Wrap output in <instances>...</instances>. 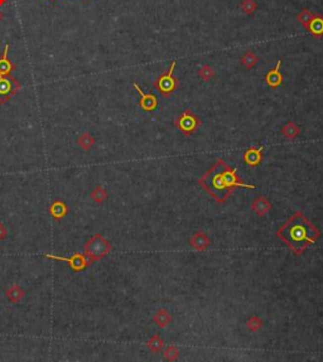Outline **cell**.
Segmentation results:
<instances>
[{
  "label": "cell",
  "instance_id": "1",
  "mask_svg": "<svg viewBox=\"0 0 323 362\" xmlns=\"http://www.w3.org/2000/svg\"><path fill=\"white\" fill-rule=\"evenodd\" d=\"M200 185L205 188V191L214 197L220 203H223L230 197L232 189L236 187L255 189V185L246 184L239 180L236 169H231L222 159H217L216 163L198 180Z\"/></svg>",
  "mask_w": 323,
  "mask_h": 362
},
{
  "label": "cell",
  "instance_id": "2",
  "mask_svg": "<svg viewBox=\"0 0 323 362\" xmlns=\"http://www.w3.org/2000/svg\"><path fill=\"white\" fill-rule=\"evenodd\" d=\"M276 236L294 252L302 255L321 236L320 230L302 212H295L276 231Z\"/></svg>",
  "mask_w": 323,
  "mask_h": 362
},
{
  "label": "cell",
  "instance_id": "3",
  "mask_svg": "<svg viewBox=\"0 0 323 362\" xmlns=\"http://www.w3.org/2000/svg\"><path fill=\"white\" fill-rule=\"evenodd\" d=\"M176 64H177L176 61L173 62V63L170 64V68L168 69V72L163 73V75L156 81V87L163 95H170L177 89V86H178L177 80L173 77V71L176 68Z\"/></svg>",
  "mask_w": 323,
  "mask_h": 362
},
{
  "label": "cell",
  "instance_id": "4",
  "mask_svg": "<svg viewBox=\"0 0 323 362\" xmlns=\"http://www.w3.org/2000/svg\"><path fill=\"white\" fill-rule=\"evenodd\" d=\"M198 125H200V120L193 115L191 110L183 111L181 117L176 120V126L184 135H191V134L195 133Z\"/></svg>",
  "mask_w": 323,
  "mask_h": 362
},
{
  "label": "cell",
  "instance_id": "5",
  "mask_svg": "<svg viewBox=\"0 0 323 362\" xmlns=\"http://www.w3.org/2000/svg\"><path fill=\"white\" fill-rule=\"evenodd\" d=\"M18 81L8 76H0V103H6L19 90Z\"/></svg>",
  "mask_w": 323,
  "mask_h": 362
},
{
  "label": "cell",
  "instance_id": "6",
  "mask_svg": "<svg viewBox=\"0 0 323 362\" xmlns=\"http://www.w3.org/2000/svg\"><path fill=\"white\" fill-rule=\"evenodd\" d=\"M190 245L197 251H205L211 245V240L204 231H196L190 238Z\"/></svg>",
  "mask_w": 323,
  "mask_h": 362
},
{
  "label": "cell",
  "instance_id": "7",
  "mask_svg": "<svg viewBox=\"0 0 323 362\" xmlns=\"http://www.w3.org/2000/svg\"><path fill=\"white\" fill-rule=\"evenodd\" d=\"M134 89L140 95V108L145 111H153L158 105V99L153 94H144L137 83H134Z\"/></svg>",
  "mask_w": 323,
  "mask_h": 362
},
{
  "label": "cell",
  "instance_id": "8",
  "mask_svg": "<svg viewBox=\"0 0 323 362\" xmlns=\"http://www.w3.org/2000/svg\"><path fill=\"white\" fill-rule=\"evenodd\" d=\"M280 67H281V60H279L275 68L268 72L267 76H265V81H267V83L270 86V87H273V89L280 86L281 83H283V81H284V77H283V75H281L280 72Z\"/></svg>",
  "mask_w": 323,
  "mask_h": 362
},
{
  "label": "cell",
  "instance_id": "9",
  "mask_svg": "<svg viewBox=\"0 0 323 362\" xmlns=\"http://www.w3.org/2000/svg\"><path fill=\"white\" fill-rule=\"evenodd\" d=\"M263 150H264V147L249 148L244 154L245 163L250 167H257L263 159Z\"/></svg>",
  "mask_w": 323,
  "mask_h": 362
},
{
  "label": "cell",
  "instance_id": "10",
  "mask_svg": "<svg viewBox=\"0 0 323 362\" xmlns=\"http://www.w3.org/2000/svg\"><path fill=\"white\" fill-rule=\"evenodd\" d=\"M251 210L258 216H264L271 210V202L265 197H258L251 203Z\"/></svg>",
  "mask_w": 323,
  "mask_h": 362
},
{
  "label": "cell",
  "instance_id": "11",
  "mask_svg": "<svg viewBox=\"0 0 323 362\" xmlns=\"http://www.w3.org/2000/svg\"><path fill=\"white\" fill-rule=\"evenodd\" d=\"M8 51H9V43H6L5 48H4L3 56L0 57V76L10 75V72L14 71L15 68V64L13 63V62L9 61Z\"/></svg>",
  "mask_w": 323,
  "mask_h": 362
},
{
  "label": "cell",
  "instance_id": "12",
  "mask_svg": "<svg viewBox=\"0 0 323 362\" xmlns=\"http://www.w3.org/2000/svg\"><path fill=\"white\" fill-rule=\"evenodd\" d=\"M153 322L161 328H165L167 326H169L173 322V318L170 315V313L165 309H159L157 310L156 314L153 315Z\"/></svg>",
  "mask_w": 323,
  "mask_h": 362
},
{
  "label": "cell",
  "instance_id": "13",
  "mask_svg": "<svg viewBox=\"0 0 323 362\" xmlns=\"http://www.w3.org/2000/svg\"><path fill=\"white\" fill-rule=\"evenodd\" d=\"M47 257H51V259H57V260H63V261H68L71 265L73 266V269L76 270H80V269H84L86 266V261H85V257L81 256V255H75L72 259H66V257H57L53 256V255H47Z\"/></svg>",
  "mask_w": 323,
  "mask_h": 362
},
{
  "label": "cell",
  "instance_id": "14",
  "mask_svg": "<svg viewBox=\"0 0 323 362\" xmlns=\"http://www.w3.org/2000/svg\"><path fill=\"white\" fill-rule=\"evenodd\" d=\"M307 29L316 37L323 36V18L321 17L313 18V19L309 22V24L307 25Z\"/></svg>",
  "mask_w": 323,
  "mask_h": 362
},
{
  "label": "cell",
  "instance_id": "15",
  "mask_svg": "<svg viewBox=\"0 0 323 362\" xmlns=\"http://www.w3.org/2000/svg\"><path fill=\"white\" fill-rule=\"evenodd\" d=\"M281 133H283V135H284L285 138L294 139V138H297V136L299 135L301 130H299V127L297 126L294 122L289 121L288 124H285L284 126L281 127Z\"/></svg>",
  "mask_w": 323,
  "mask_h": 362
},
{
  "label": "cell",
  "instance_id": "16",
  "mask_svg": "<svg viewBox=\"0 0 323 362\" xmlns=\"http://www.w3.org/2000/svg\"><path fill=\"white\" fill-rule=\"evenodd\" d=\"M147 346L149 347V350L153 352H159L163 347H164V341L162 340V337L159 335H154L151 340L148 341Z\"/></svg>",
  "mask_w": 323,
  "mask_h": 362
},
{
  "label": "cell",
  "instance_id": "17",
  "mask_svg": "<svg viewBox=\"0 0 323 362\" xmlns=\"http://www.w3.org/2000/svg\"><path fill=\"white\" fill-rule=\"evenodd\" d=\"M241 61H242V64H244L246 68H253V67L258 63L259 59H258L257 55H255L253 51H248L245 55L242 56Z\"/></svg>",
  "mask_w": 323,
  "mask_h": 362
},
{
  "label": "cell",
  "instance_id": "18",
  "mask_svg": "<svg viewBox=\"0 0 323 362\" xmlns=\"http://www.w3.org/2000/svg\"><path fill=\"white\" fill-rule=\"evenodd\" d=\"M263 321L260 319L259 317H257V315H253V317H250L246 321V327H248L249 329H250L251 332H258L262 329L263 327Z\"/></svg>",
  "mask_w": 323,
  "mask_h": 362
},
{
  "label": "cell",
  "instance_id": "19",
  "mask_svg": "<svg viewBox=\"0 0 323 362\" xmlns=\"http://www.w3.org/2000/svg\"><path fill=\"white\" fill-rule=\"evenodd\" d=\"M315 17H316V14L313 13V11L307 10V9H303V10H302L301 13L298 14V17H297V18H298L299 22H301L302 24H303L304 27L307 28V25L309 24V22H311V20H312Z\"/></svg>",
  "mask_w": 323,
  "mask_h": 362
},
{
  "label": "cell",
  "instance_id": "20",
  "mask_svg": "<svg viewBox=\"0 0 323 362\" xmlns=\"http://www.w3.org/2000/svg\"><path fill=\"white\" fill-rule=\"evenodd\" d=\"M198 76H200L204 81H210L211 78H214L215 71L209 66V64H205V66L201 67L200 71H198Z\"/></svg>",
  "mask_w": 323,
  "mask_h": 362
},
{
  "label": "cell",
  "instance_id": "21",
  "mask_svg": "<svg viewBox=\"0 0 323 362\" xmlns=\"http://www.w3.org/2000/svg\"><path fill=\"white\" fill-rule=\"evenodd\" d=\"M163 355H164V359L168 360V361H176L179 357V350L177 349L176 346H168Z\"/></svg>",
  "mask_w": 323,
  "mask_h": 362
},
{
  "label": "cell",
  "instance_id": "22",
  "mask_svg": "<svg viewBox=\"0 0 323 362\" xmlns=\"http://www.w3.org/2000/svg\"><path fill=\"white\" fill-rule=\"evenodd\" d=\"M66 212L67 208L62 202H56V203L51 207V213H52L54 217H62V216L66 215Z\"/></svg>",
  "mask_w": 323,
  "mask_h": 362
},
{
  "label": "cell",
  "instance_id": "23",
  "mask_svg": "<svg viewBox=\"0 0 323 362\" xmlns=\"http://www.w3.org/2000/svg\"><path fill=\"white\" fill-rule=\"evenodd\" d=\"M241 9L244 13L250 15V14H253L254 11L257 10V3L254 0H244L241 3Z\"/></svg>",
  "mask_w": 323,
  "mask_h": 362
},
{
  "label": "cell",
  "instance_id": "24",
  "mask_svg": "<svg viewBox=\"0 0 323 362\" xmlns=\"http://www.w3.org/2000/svg\"><path fill=\"white\" fill-rule=\"evenodd\" d=\"M92 144H94V138H92V136H90V134L86 133L80 138V145H82L85 149H89V148L91 147Z\"/></svg>",
  "mask_w": 323,
  "mask_h": 362
},
{
  "label": "cell",
  "instance_id": "25",
  "mask_svg": "<svg viewBox=\"0 0 323 362\" xmlns=\"http://www.w3.org/2000/svg\"><path fill=\"white\" fill-rule=\"evenodd\" d=\"M106 196H108V194H106V192L104 191L103 188H99L98 191H95V194H94V197H95L98 202L104 201V199L106 198Z\"/></svg>",
  "mask_w": 323,
  "mask_h": 362
},
{
  "label": "cell",
  "instance_id": "26",
  "mask_svg": "<svg viewBox=\"0 0 323 362\" xmlns=\"http://www.w3.org/2000/svg\"><path fill=\"white\" fill-rule=\"evenodd\" d=\"M6 3V0H0V6H3Z\"/></svg>",
  "mask_w": 323,
  "mask_h": 362
},
{
  "label": "cell",
  "instance_id": "27",
  "mask_svg": "<svg viewBox=\"0 0 323 362\" xmlns=\"http://www.w3.org/2000/svg\"><path fill=\"white\" fill-rule=\"evenodd\" d=\"M1 19H3V13L0 11V20H1Z\"/></svg>",
  "mask_w": 323,
  "mask_h": 362
}]
</instances>
